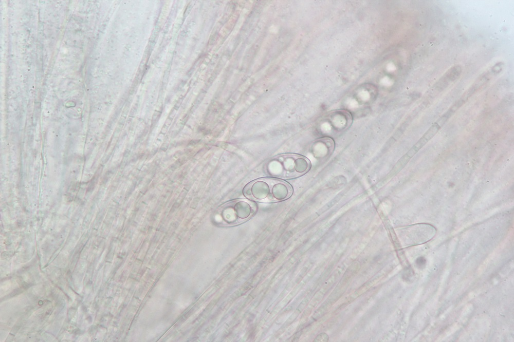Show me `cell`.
I'll return each instance as SVG.
<instances>
[{
  "instance_id": "1",
  "label": "cell",
  "mask_w": 514,
  "mask_h": 342,
  "mask_svg": "<svg viewBox=\"0 0 514 342\" xmlns=\"http://www.w3.org/2000/svg\"><path fill=\"white\" fill-rule=\"evenodd\" d=\"M290 184L282 180L262 178L248 183L243 189L244 196L248 199L261 202H280L292 195Z\"/></svg>"
},
{
  "instance_id": "4",
  "label": "cell",
  "mask_w": 514,
  "mask_h": 342,
  "mask_svg": "<svg viewBox=\"0 0 514 342\" xmlns=\"http://www.w3.org/2000/svg\"><path fill=\"white\" fill-rule=\"evenodd\" d=\"M328 340V336L327 334L325 333H322L316 337L314 341H327Z\"/></svg>"
},
{
  "instance_id": "3",
  "label": "cell",
  "mask_w": 514,
  "mask_h": 342,
  "mask_svg": "<svg viewBox=\"0 0 514 342\" xmlns=\"http://www.w3.org/2000/svg\"><path fill=\"white\" fill-rule=\"evenodd\" d=\"M256 211V205L251 201L238 199L227 202L216 211L214 220L224 225H233L251 218Z\"/></svg>"
},
{
  "instance_id": "5",
  "label": "cell",
  "mask_w": 514,
  "mask_h": 342,
  "mask_svg": "<svg viewBox=\"0 0 514 342\" xmlns=\"http://www.w3.org/2000/svg\"><path fill=\"white\" fill-rule=\"evenodd\" d=\"M426 259L423 257H418L416 260V263L418 267L422 268L426 264Z\"/></svg>"
},
{
  "instance_id": "2",
  "label": "cell",
  "mask_w": 514,
  "mask_h": 342,
  "mask_svg": "<svg viewBox=\"0 0 514 342\" xmlns=\"http://www.w3.org/2000/svg\"><path fill=\"white\" fill-rule=\"evenodd\" d=\"M265 172L274 178L289 179L303 176L311 168L309 160L305 156L294 154L275 156L265 163Z\"/></svg>"
}]
</instances>
